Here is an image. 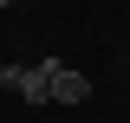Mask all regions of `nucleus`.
I'll list each match as a JSON object with an SVG mask.
<instances>
[{"label": "nucleus", "mask_w": 130, "mask_h": 123, "mask_svg": "<svg viewBox=\"0 0 130 123\" xmlns=\"http://www.w3.org/2000/svg\"><path fill=\"white\" fill-rule=\"evenodd\" d=\"M0 7H13V0H0Z\"/></svg>", "instance_id": "obj_3"}, {"label": "nucleus", "mask_w": 130, "mask_h": 123, "mask_svg": "<svg viewBox=\"0 0 130 123\" xmlns=\"http://www.w3.org/2000/svg\"><path fill=\"white\" fill-rule=\"evenodd\" d=\"M52 78H59V58H39V65H7V71H0V84H7V91H20L26 104H46V97H52Z\"/></svg>", "instance_id": "obj_1"}, {"label": "nucleus", "mask_w": 130, "mask_h": 123, "mask_svg": "<svg viewBox=\"0 0 130 123\" xmlns=\"http://www.w3.org/2000/svg\"><path fill=\"white\" fill-rule=\"evenodd\" d=\"M52 97H59V104H85V97H91V78L59 65V78H52Z\"/></svg>", "instance_id": "obj_2"}]
</instances>
